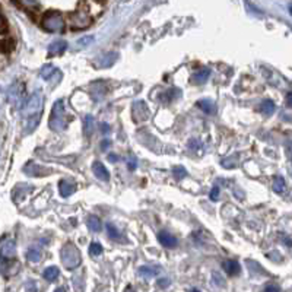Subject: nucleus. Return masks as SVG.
Listing matches in <instances>:
<instances>
[{"label": "nucleus", "mask_w": 292, "mask_h": 292, "mask_svg": "<svg viewBox=\"0 0 292 292\" xmlns=\"http://www.w3.org/2000/svg\"><path fill=\"white\" fill-rule=\"evenodd\" d=\"M44 108V97L41 91H35L24 104H22V114L25 118V133H31L35 130L41 120Z\"/></svg>", "instance_id": "nucleus-1"}, {"label": "nucleus", "mask_w": 292, "mask_h": 292, "mask_svg": "<svg viewBox=\"0 0 292 292\" xmlns=\"http://www.w3.org/2000/svg\"><path fill=\"white\" fill-rule=\"evenodd\" d=\"M60 259H62L63 266L67 270H73V269L79 267L81 263H82L81 251H79V248L73 243H66L60 248Z\"/></svg>", "instance_id": "nucleus-2"}, {"label": "nucleus", "mask_w": 292, "mask_h": 292, "mask_svg": "<svg viewBox=\"0 0 292 292\" xmlns=\"http://www.w3.org/2000/svg\"><path fill=\"white\" fill-rule=\"evenodd\" d=\"M67 123H69V118L66 117V113H65V102L63 99H57L53 105V110L49 118V127L53 131H62L67 127Z\"/></svg>", "instance_id": "nucleus-3"}, {"label": "nucleus", "mask_w": 292, "mask_h": 292, "mask_svg": "<svg viewBox=\"0 0 292 292\" xmlns=\"http://www.w3.org/2000/svg\"><path fill=\"white\" fill-rule=\"evenodd\" d=\"M41 27L47 32H63L65 31V21L57 11H51L43 16Z\"/></svg>", "instance_id": "nucleus-4"}, {"label": "nucleus", "mask_w": 292, "mask_h": 292, "mask_svg": "<svg viewBox=\"0 0 292 292\" xmlns=\"http://www.w3.org/2000/svg\"><path fill=\"white\" fill-rule=\"evenodd\" d=\"M91 24H92V16L89 15L88 11L78 9L75 14L70 15V28L73 31L86 30L88 27H91Z\"/></svg>", "instance_id": "nucleus-5"}, {"label": "nucleus", "mask_w": 292, "mask_h": 292, "mask_svg": "<svg viewBox=\"0 0 292 292\" xmlns=\"http://www.w3.org/2000/svg\"><path fill=\"white\" fill-rule=\"evenodd\" d=\"M16 256V243L12 237L5 235L0 240V259L11 261Z\"/></svg>", "instance_id": "nucleus-6"}, {"label": "nucleus", "mask_w": 292, "mask_h": 292, "mask_svg": "<svg viewBox=\"0 0 292 292\" xmlns=\"http://www.w3.org/2000/svg\"><path fill=\"white\" fill-rule=\"evenodd\" d=\"M131 114H133V120L136 123L145 121L149 117V110H148V107H146V102H143V101L134 102V105L131 108Z\"/></svg>", "instance_id": "nucleus-7"}, {"label": "nucleus", "mask_w": 292, "mask_h": 292, "mask_svg": "<svg viewBox=\"0 0 292 292\" xmlns=\"http://www.w3.org/2000/svg\"><path fill=\"white\" fill-rule=\"evenodd\" d=\"M8 97H9V101L12 102V105H16V107L22 105L24 85L22 83H16L15 86H12L11 91H9V94H8Z\"/></svg>", "instance_id": "nucleus-8"}, {"label": "nucleus", "mask_w": 292, "mask_h": 292, "mask_svg": "<svg viewBox=\"0 0 292 292\" xmlns=\"http://www.w3.org/2000/svg\"><path fill=\"white\" fill-rule=\"evenodd\" d=\"M92 171L95 174V177L101 181H108L110 180V171L105 168V165L99 161H94L92 164Z\"/></svg>", "instance_id": "nucleus-9"}, {"label": "nucleus", "mask_w": 292, "mask_h": 292, "mask_svg": "<svg viewBox=\"0 0 292 292\" xmlns=\"http://www.w3.org/2000/svg\"><path fill=\"white\" fill-rule=\"evenodd\" d=\"M158 241H160L165 248H176L177 244H178L177 238H176L173 234L167 232V231H161V232L158 234Z\"/></svg>", "instance_id": "nucleus-10"}, {"label": "nucleus", "mask_w": 292, "mask_h": 292, "mask_svg": "<svg viewBox=\"0 0 292 292\" xmlns=\"http://www.w3.org/2000/svg\"><path fill=\"white\" fill-rule=\"evenodd\" d=\"M67 49V43L63 40H56L49 46V56L54 57V56H62Z\"/></svg>", "instance_id": "nucleus-11"}, {"label": "nucleus", "mask_w": 292, "mask_h": 292, "mask_svg": "<svg viewBox=\"0 0 292 292\" xmlns=\"http://www.w3.org/2000/svg\"><path fill=\"white\" fill-rule=\"evenodd\" d=\"M117 57H118V54L114 53V51H111V53H107V54H104L102 57H99V60H98L95 65H97V67H99V69H107V67H111V66L117 62Z\"/></svg>", "instance_id": "nucleus-12"}, {"label": "nucleus", "mask_w": 292, "mask_h": 292, "mask_svg": "<svg viewBox=\"0 0 292 292\" xmlns=\"http://www.w3.org/2000/svg\"><path fill=\"white\" fill-rule=\"evenodd\" d=\"M209 76H211V69L203 67V69H200V70H197L196 73L192 75V82L195 85H200V83H205L209 79Z\"/></svg>", "instance_id": "nucleus-13"}, {"label": "nucleus", "mask_w": 292, "mask_h": 292, "mask_svg": "<svg viewBox=\"0 0 292 292\" xmlns=\"http://www.w3.org/2000/svg\"><path fill=\"white\" fill-rule=\"evenodd\" d=\"M24 171H25L28 176H31V177H35V176H46V174H47V170H44L43 167L37 165V164L32 162V161H30V162L24 167Z\"/></svg>", "instance_id": "nucleus-14"}, {"label": "nucleus", "mask_w": 292, "mask_h": 292, "mask_svg": "<svg viewBox=\"0 0 292 292\" xmlns=\"http://www.w3.org/2000/svg\"><path fill=\"white\" fill-rule=\"evenodd\" d=\"M197 107L206 114H216V104L212 99H200L197 101Z\"/></svg>", "instance_id": "nucleus-15"}, {"label": "nucleus", "mask_w": 292, "mask_h": 292, "mask_svg": "<svg viewBox=\"0 0 292 292\" xmlns=\"http://www.w3.org/2000/svg\"><path fill=\"white\" fill-rule=\"evenodd\" d=\"M222 266H224L225 272H227L229 276H235V275H238V273L241 272V266H240V263L235 261V260H225Z\"/></svg>", "instance_id": "nucleus-16"}, {"label": "nucleus", "mask_w": 292, "mask_h": 292, "mask_svg": "<svg viewBox=\"0 0 292 292\" xmlns=\"http://www.w3.org/2000/svg\"><path fill=\"white\" fill-rule=\"evenodd\" d=\"M75 190H76L75 184H72V183H69L66 180H60L59 181V192H60L62 197H69Z\"/></svg>", "instance_id": "nucleus-17"}, {"label": "nucleus", "mask_w": 292, "mask_h": 292, "mask_svg": "<svg viewBox=\"0 0 292 292\" xmlns=\"http://www.w3.org/2000/svg\"><path fill=\"white\" fill-rule=\"evenodd\" d=\"M40 75H41L43 79L51 81V78H53L54 75H60V73H59V70H57L53 65H46V66H43V69L40 70Z\"/></svg>", "instance_id": "nucleus-18"}, {"label": "nucleus", "mask_w": 292, "mask_h": 292, "mask_svg": "<svg viewBox=\"0 0 292 292\" xmlns=\"http://www.w3.org/2000/svg\"><path fill=\"white\" fill-rule=\"evenodd\" d=\"M275 110H276V105H275V102H273L272 99H264V101L260 104V107H259V111H260L261 114H264V115L273 114Z\"/></svg>", "instance_id": "nucleus-19"}, {"label": "nucleus", "mask_w": 292, "mask_h": 292, "mask_svg": "<svg viewBox=\"0 0 292 292\" xmlns=\"http://www.w3.org/2000/svg\"><path fill=\"white\" fill-rule=\"evenodd\" d=\"M161 272V269L160 267H154V266H142L140 269H139V275H142L143 277H154V276H157L158 273Z\"/></svg>", "instance_id": "nucleus-20"}, {"label": "nucleus", "mask_w": 292, "mask_h": 292, "mask_svg": "<svg viewBox=\"0 0 292 292\" xmlns=\"http://www.w3.org/2000/svg\"><path fill=\"white\" fill-rule=\"evenodd\" d=\"M59 275H60V270H59V267H56V266H50V267H47V269L43 272V277H44L46 280H49V282H54V280L59 277Z\"/></svg>", "instance_id": "nucleus-21"}, {"label": "nucleus", "mask_w": 292, "mask_h": 292, "mask_svg": "<svg viewBox=\"0 0 292 292\" xmlns=\"http://www.w3.org/2000/svg\"><path fill=\"white\" fill-rule=\"evenodd\" d=\"M180 89H177V88H173V89H170V91H167V92H164L161 97H160V99L164 102V104H168V102H171V101H174L177 97H180Z\"/></svg>", "instance_id": "nucleus-22"}, {"label": "nucleus", "mask_w": 292, "mask_h": 292, "mask_svg": "<svg viewBox=\"0 0 292 292\" xmlns=\"http://www.w3.org/2000/svg\"><path fill=\"white\" fill-rule=\"evenodd\" d=\"M94 127H95L94 117L88 114V115L83 118V133H85V136H86V137H89V136L92 134V131H94Z\"/></svg>", "instance_id": "nucleus-23"}, {"label": "nucleus", "mask_w": 292, "mask_h": 292, "mask_svg": "<svg viewBox=\"0 0 292 292\" xmlns=\"http://www.w3.org/2000/svg\"><path fill=\"white\" fill-rule=\"evenodd\" d=\"M86 222H88V228H89L91 231H94V232H99V231L102 229V224H101L99 218L95 216V215H91V216L88 218Z\"/></svg>", "instance_id": "nucleus-24"}, {"label": "nucleus", "mask_w": 292, "mask_h": 292, "mask_svg": "<svg viewBox=\"0 0 292 292\" xmlns=\"http://www.w3.org/2000/svg\"><path fill=\"white\" fill-rule=\"evenodd\" d=\"M273 192L277 195H282L285 192V180L282 176H275L273 177Z\"/></svg>", "instance_id": "nucleus-25"}, {"label": "nucleus", "mask_w": 292, "mask_h": 292, "mask_svg": "<svg viewBox=\"0 0 292 292\" xmlns=\"http://www.w3.org/2000/svg\"><path fill=\"white\" fill-rule=\"evenodd\" d=\"M41 256H43V253H41V250H38L37 247H31V248L27 251V259H28L30 261H32V263H38V261L41 260Z\"/></svg>", "instance_id": "nucleus-26"}, {"label": "nucleus", "mask_w": 292, "mask_h": 292, "mask_svg": "<svg viewBox=\"0 0 292 292\" xmlns=\"http://www.w3.org/2000/svg\"><path fill=\"white\" fill-rule=\"evenodd\" d=\"M107 232H108V237L114 241H118L121 238V234L120 231L113 225V224H107Z\"/></svg>", "instance_id": "nucleus-27"}, {"label": "nucleus", "mask_w": 292, "mask_h": 292, "mask_svg": "<svg viewBox=\"0 0 292 292\" xmlns=\"http://www.w3.org/2000/svg\"><path fill=\"white\" fill-rule=\"evenodd\" d=\"M101 253H102V245L98 241H92L89 245V254L92 257H95V256H99Z\"/></svg>", "instance_id": "nucleus-28"}, {"label": "nucleus", "mask_w": 292, "mask_h": 292, "mask_svg": "<svg viewBox=\"0 0 292 292\" xmlns=\"http://www.w3.org/2000/svg\"><path fill=\"white\" fill-rule=\"evenodd\" d=\"M173 173H174V177L180 181V180H183L186 176H187V171H186V168L184 167H181V165H177V167H174L173 168Z\"/></svg>", "instance_id": "nucleus-29"}, {"label": "nucleus", "mask_w": 292, "mask_h": 292, "mask_svg": "<svg viewBox=\"0 0 292 292\" xmlns=\"http://www.w3.org/2000/svg\"><path fill=\"white\" fill-rule=\"evenodd\" d=\"M94 40H95V38H94L92 35H85V37H82V38L78 40V46H81V47H86V46L92 44Z\"/></svg>", "instance_id": "nucleus-30"}, {"label": "nucleus", "mask_w": 292, "mask_h": 292, "mask_svg": "<svg viewBox=\"0 0 292 292\" xmlns=\"http://www.w3.org/2000/svg\"><path fill=\"white\" fill-rule=\"evenodd\" d=\"M25 291H27V292H37V291H38L37 282H35V280H28V282L25 283Z\"/></svg>", "instance_id": "nucleus-31"}, {"label": "nucleus", "mask_w": 292, "mask_h": 292, "mask_svg": "<svg viewBox=\"0 0 292 292\" xmlns=\"http://www.w3.org/2000/svg\"><path fill=\"white\" fill-rule=\"evenodd\" d=\"M209 197H211V200H213V202L218 200V197H219V187H218V186L212 187V190H211V193H209Z\"/></svg>", "instance_id": "nucleus-32"}, {"label": "nucleus", "mask_w": 292, "mask_h": 292, "mask_svg": "<svg viewBox=\"0 0 292 292\" xmlns=\"http://www.w3.org/2000/svg\"><path fill=\"white\" fill-rule=\"evenodd\" d=\"M264 292H280V288H279L277 285L270 283V285H267V286L264 288Z\"/></svg>", "instance_id": "nucleus-33"}, {"label": "nucleus", "mask_w": 292, "mask_h": 292, "mask_svg": "<svg viewBox=\"0 0 292 292\" xmlns=\"http://www.w3.org/2000/svg\"><path fill=\"white\" fill-rule=\"evenodd\" d=\"M170 279H167V277H162V279H158V286L160 288H167V286H170Z\"/></svg>", "instance_id": "nucleus-34"}, {"label": "nucleus", "mask_w": 292, "mask_h": 292, "mask_svg": "<svg viewBox=\"0 0 292 292\" xmlns=\"http://www.w3.org/2000/svg\"><path fill=\"white\" fill-rule=\"evenodd\" d=\"M111 146V142H110V139H104L102 142H101V151H107L108 148Z\"/></svg>", "instance_id": "nucleus-35"}, {"label": "nucleus", "mask_w": 292, "mask_h": 292, "mask_svg": "<svg viewBox=\"0 0 292 292\" xmlns=\"http://www.w3.org/2000/svg\"><path fill=\"white\" fill-rule=\"evenodd\" d=\"M99 126H101V133H102V134H105V133H110V131H111V129H110V126H108L107 123H101Z\"/></svg>", "instance_id": "nucleus-36"}, {"label": "nucleus", "mask_w": 292, "mask_h": 292, "mask_svg": "<svg viewBox=\"0 0 292 292\" xmlns=\"http://www.w3.org/2000/svg\"><path fill=\"white\" fill-rule=\"evenodd\" d=\"M127 167H129V170H130V171H134V170H136V167H137V162H136V160H134V158H131V161L129 160V164H127Z\"/></svg>", "instance_id": "nucleus-37"}, {"label": "nucleus", "mask_w": 292, "mask_h": 292, "mask_svg": "<svg viewBox=\"0 0 292 292\" xmlns=\"http://www.w3.org/2000/svg\"><path fill=\"white\" fill-rule=\"evenodd\" d=\"M108 161H110V162H117V161H118V155L110 154V155H108Z\"/></svg>", "instance_id": "nucleus-38"}, {"label": "nucleus", "mask_w": 292, "mask_h": 292, "mask_svg": "<svg viewBox=\"0 0 292 292\" xmlns=\"http://www.w3.org/2000/svg\"><path fill=\"white\" fill-rule=\"evenodd\" d=\"M5 28H6L5 19H3V16H2V15H0V32H2V31H5Z\"/></svg>", "instance_id": "nucleus-39"}, {"label": "nucleus", "mask_w": 292, "mask_h": 292, "mask_svg": "<svg viewBox=\"0 0 292 292\" xmlns=\"http://www.w3.org/2000/svg\"><path fill=\"white\" fill-rule=\"evenodd\" d=\"M286 107H291V92L286 94Z\"/></svg>", "instance_id": "nucleus-40"}, {"label": "nucleus", "mask_w": 292, "mask_h": 292, "mask_svg": "<svg viewBox=\"0 0 292 292\" xmlns=\"http://www.w3.org/2000/svg\"><path fill=\"white\" fill-rule=\"evenodd\" d=\"M213 277H215V282H216L218 285H222V282L219 280V275H218V273H213Z\"/></svg>", "instance_id": "nucleus-41"}, {"label": "nucleus", "mask_w": 292, "mask_h": 292, "mask_svg": "<svg viewBox=\"0 0 292 292\" xmlns=\"http://www.w3.org/2000/svg\"><path fill=\"white\" fill-rule=\"evenodd\" d=\"M124 292H136V291H134V289H133V288H131V286H127V288H126V291H124Z\"/></svg>", "instance_id": "nucleus-42"}, {"label": "nucleus", "mask_w": 292, "mask_h": 292, "mask_svg": "<svg viewBox=\"0 0 292 292\" xmlns=\"http://www.w3.org/2000/svg\"><path fill=\"white\" fill-rule=\"evenodd\" d=\"M54 292H66V289H65V288H57Z\"/></svg>", "instance_id": "nucleus-43"}, {"label": "nucleus", "mask_w": 292, "mask_h": 292, "mask_svg": "<svg viewBox=\"0 0 292 292\" xmlns=\"http://www.w3.org/2000/svg\"><path fill=\"white\" fill-rule=\"evenodd\" d=\"M189 292H200V291H199V289H196V288H193V289H190Z\"/></svg>", "instance_id": "nucleus-44"}]
</instances>
